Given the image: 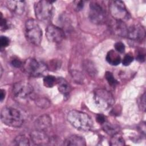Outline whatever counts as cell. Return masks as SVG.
<instances>
[{
	"mask_svg": "<svg viewBox=\"0 0 146 146\" xmlns=\"http://www.w3.org/2000/svg\"><path fill=\"white\" fill-rule=\"evenodd\" d=\"M14 144L16 145H29V139L24 135H20L17 136L14 139Z\"/></svg>",
	"mask_w": 146,
	"mask_h": 146,
	"instance_id": "20",
	"label": "cell"
},
{
	"mask_svg": "<svg viewBox=\"0 0 146 146\" xmlns=\"http://www.w3.org/2000/svg\"><path fill=\"white\" fill-rule=\"evenodd\" d=\"M8 29V24L6 19L2 17V14H1V30H6Z\"/></svg>",
	"mask_w": 146,
	"mask_h": 146,
	"instance_id": "29",
	"label": "cell"
},
{
	"mask_svg": "<svg viewBox=\"0 0 146 146\" xmlns=\"http://www.w3.org/2000/svg\"><path fill=\"white\" fill-rule=\"evenodd\" d=\"M46 35L48 40L53 43L60 42L65 36L63 30L54 25H49L47 27Z\"/></svg>",
	"mask_w": 146,
	"mask_h": 146,
	"instance_id": "10",
	"label": "cell"
},
{
	"mask_svg": "<svg viewBox=\"0 0 146 146\" xmlns=\"http://www.w3.org/2000/svg\"><path fill=\"white\" fill-rule=\"evenodd\" d=\"M57 83V78L52 75H47L43 78V84L45 87L51 88Z\"/></svg>",
	"mask_w": 146,
	"mask_h": 146,
	"instance_id": "21",
	"label": "cell"
},
{
	"mask_svg": "<svg viewBox=\"0 0 146 146\" xmlns=\"http://www.w3.org/2000/svg\"><path fill=\"white\" fill-rule=\"evenodd\" d=\"M145 36V30L140 25H133L127 27L126 37L136 40H143Z\"/></svg>",
	"mask_w": 146,
	"mask_h": 146,
	"instance_id": "11",
	"label": "cell"
},
{
	"mask_svg": "<svg viewBox=\"0 0 146 146\" xmlns=\"http://www.w3.org/2000/svg\"><path fill=\"white\" fill-rule=\"evenodd\" d=\"M31 139L35 145H46L50 142V139L46 133V132L36 129L31 132Z\"/></svg>",
	"mask_w": 146,
	"mask_h": 146,
	"instance_id": "14",
	"label": "cell"
},
{
	"mask_svg": "<svg viewBox=\"0 0 146 146\" xmlns=\"http://www.w3.org/2000/svg\"><path fill=\"white\" fill-rule=\"evenodd\" d=\"M11 65L13 66H14V67H16V68L20 67L22 65V62L20 60L18 59H13L11 60Z\"/></svg>",
	"mask_w": 146,
	"mask_h": 146,
	"instance_id": "31",
	"label": "cell"
},
{
	"mask_svg": "<svg viewBox=\"0 0 146 146\" xmlns=\"http://www.w3.org/2000/svg\"><path fill=\"white\" fill-rule=\"evenodd\" d=\"M25 35L27 40L35 46L40 44L42 38V31L34 19H29L25 23Z\"/></svg>",
	"mask_w": 146,
	"mask_h": 146,
	"instance_id": "3",
	"label": "cell"
},
{
	"mask_svg": "<svg viewBox=\"0 0 146 146\" xmlns=\"http://www.w3.org/2000/svg\"><path fill=\"white\" fill-rule=\"evenodd\" d=\"M35 103L39 107L45 109L47 108L50 106V101L44 98H39L35 100Z\"/></svg>",
	"mask_w": 146,
	"mask_h": 146,
	"instance_id": "23",
	"label": "cell"
},
{
	"mask_svg": "<svg viewBox=\"0 0 146 146\" xmlns=\"http://www.w3.org/2000/svg\"><path fill=\"white\" fill-rule=\"evenodd\" d=\"M26 74L33 77H39L47 71V66L42 61L33 58L27 59L23 64Z\"/></svg>",
	"mask_w": 146,
	"mask_h": 146,
	"instance_id": "4",
	"label": "cell"
},
{
	"mask_svg": "<svg viewBox=\"0 0 146 146\" xmlns=\"http://www.w3.org/2000/svg\"><path fill=\"white\" fill-rule=\"evenodd\" d=\"M75 3H76L75 4V7L77 11H79L83 9L84 6V1H76Z\"/></svg>",
	"mask_w": 146,
	"mask_h": 146,
	"instance_id": "33",
	"label": "cell"
},
{
	"mask_svg": "<svg viewBox=\"0 0 146 146\" xmlns=\"http://www.w3.org/2000/svg\"><path fill=\"white\" fill-rule=\"evenodd\" d=\"M124 144L125 141L124 139L118 133L112 135L110 140L111 145H124Z\"/></svg>",
	"mask_w": 146,
	"mask_h": 146,
	"instance_id": "22",
	"label": "cell"
},
{
	"mask_svg": "<svg viewBox=\"0 0 146 146\" xmlns=\"http://www.w3.org/2000/svg\"><path fill=\"white\" fill-rule=\"evenodd\" d=\"M140 109L143 111H145V93H144L140 99Z\"/></svg>",
	"mask_w": 146,
	"mask_h": 146,
	"instance_id": "30",
	"label": "cell"
},
{
	"mask_svg": "<svg viewBox=\"0 0 146 146\" xmlns=\"http://www.w3.org/2000/svg\"><path fill=\"white\" fill-rule=\"evenodd\" d=\"M6 6L11 12L17 15L23 14L26 10V3L23 1H7Z\"/></svg>",
	"mask_w": 146,
	"mask_h": 146,
	"instance_id": "12",
	"label": "cell"
},
{
	"mask_svg": "<svg viewBox=\"0 0 146 146\" xmlns=\"http://www.w3.org/2000/svg\"><path fill=\"white\" fill-rule=\"evenodd\" d=\"M34 11L36 18L40 21H49L54 13V7L52 2L39 1L34 5Z\"/></svg>",
	"mask_w": 146,
	"mask_h": 146,
	"instance_id": "6",
	"label": "cell"
},
{
	"mask_svg": "<svg viewBox=\"0 0 146 146\" xmlns=\"http://www.w3.org/2000/svg\"><path fill=\"white\" fill-rule=\"evenodd\" d=\"M133 60V58L132 55L129 54H126L124 57L123 58V59L122 60V63L124 66H127L129 65Z\"/></svg>",
	"mask_w": 146,
	"mask_h": 146,
	"instance_id": "26",
	"label": "cell"
},
{
	"mask_svg": "<svg viewBox=\"0 0 146 146\" xmlns=\"http://www.w3.org/2000/svg\"><path fill=\"white\" fill-rule=\"evenodd\" d=\"M5 95H6V92L3 89H1V95H0V98H1V101L2 102L3 100L4 99V98H5Z\"/></svg>",
	"mask_w": 146,
	"mask_h": 146,
	"instance_id": "36",
	"label": "cell"
},
{
	"mask_svg": "<svg viewBox=\"0 0 146 146\" xmlns=\"http://www.w3.org/2000/svg\"><path fill=\"white\" fill-rule=\"evenodd\" d=\"M67 119L71 125L79 131H88L93 125L91 117L87 113L80 111H70L67 114Z\"/></svg>",
	"mask_w": 146,
	"mask_h": 146,
	"instance_id": "1",
	"label": "cell"
},
{
	"mask_svg": "<svg viewBox=\"0 0 146 146\" xmlns=\"http://www.w3.org/2000/svg\"><path fill=\"white\" fill-rule=\"evenodd\" d=\"M64 145H76L83 146L86 145V140L84 137L79 135H71L68 136L63 142Z\"/></svg>",
	"mask_w": 146,
	"mask_h": 146,
	"instance_id": "16",
	"label": "cell"
},
{
	"mask_svg": "<svg viewBox=\"0 0 146 146\" xmlns=\"http://www.w3.org/2000/svg\"><path fill=\"white\" fill-rule=\"evenodd\" d=\"M109 10L115 20L124 22L129 18L124 3L121 1H111L109 3Z\"/></svg>",
	"mask_w": 146,
	"mask_h": 146,
	"instance_id": "7",
	"label": "cell"
},
{
	"mask_svg": "<svg viewBox=\"0 0 146 146\" xmlns=\"http://www.w3.org/2000/svg\"><path fill=\"white\" fill-rule=\"evenodd\" d=\"M89 18L93 23L101 25L104 23L106 14L104 9L97 2H91L90 4Z\"/></svg>",
	"mask_w": 146,
	"mask_h": 146,
	"instance_id": "8",
	"label": "cell"
},
{
	"mask_svg": "<svg viewBox=\"0 0 146 146\" xmlns=\"http://www.w3.org/2000/svg\"><path fill=\"white\" fill-rule=\"evenodd\" d=\"M94 101L98 108L105 111L112 106L114 98L109 91L104 89H98L94 92Z\"/></svg>",
	"mask_w": 146,
	"mask_h": 146,
	"instance_id": "5",
	"label": "cell"
},
{
	"mask_svg": "<svg viewBox=\"0 0 146 146\" xmlns=\"http://www.w3.org/2000/svg\"><path fill=\"white\" fill-rule=\"evenodd\" d=\"M104 131L108 135L111 136L119 132V127L115 125L111 124L107 122V121L102 124Z\"/></svg>",
	"mask_w": 146,
	"mask_h": 146,
	"instance_id": "19",
	"label": "cell"
},
{
	"mask_svg": "<svg viewBox=\"0 0 146 146\" xmlns=\"http://www.w3.org/2000/svg\"><path fill=\"white\" fill-rule=\"evenodd\" d=\"M56 84L59 91L64 96H67L69 94L71 91V87L66 79L62 78H57Z\"/></svg>",
	"mask_w": 146,
	"mask_h": 146,
	"instance_id": "17",
	"label": "cell"
},
{
	"mask_svg": "<svg viewBox=\"0 0 146 146\" xmlns=\"http://www.w3.org/2000/svg\"><path fill=\"white\" fill-rule=\"evenodd\" d=\"M84 66L86 71H87L89 74H90L91 75H93L96 74V70L94 67L93 63H92V62L86 61V63H84Z\"/></svg>",
	"mask_w": 146,
	"mask_h": 146,
	"instance_id": "25",
	"label": "cell"
},
{
	"mask_svg": "<svg viewBox=\"0 0 146 146\" xmlns=\"http://www.w3.org/2000/svg\"><path fill=\"white\" fill-rule=\"evenodd\" d=\"M96 120H97V121L100 124H103V123H104L106 121V117L102 115V114H99L97 115L96 116Z\"/></svg>",
	"mask_w": 146,
	"mask_h": 146,
	"instance_id": "34",
	"label": "cell"
},
{
	"mask_svg": "<svg viewBox=\"0 0 146 146\" xmlns=\"http://www.w3.org/2000/svg\"><path fill=\"white\" fill-rule=\"evenodd\" d=\"M115 48L116 52L119 53H123L125 51V46L124 44L120 42H116L115 44Z\"/></svg>",
	"mask_w": 146,
	"mask_h": 146,
	"instance_id": "28",
	"label": "cell"
},
{
	"mask_svg": "<svg viewBox=\"0 0 146 146\" xmlns=\"http://www.w3.org/2000/svg\"><path fill=\"white\" fill-rule=\"evenodd\" d=\"M127 26L124 22L115 20L111 25L112 31L117 35L126 37Z\"/></svg>",
	"mask_w": 146,
	"mask_h": 146,
	"instance_id": "15",
	"label": "cell"
},
{
	"mask_svg": "<svg viewBox=\"0 0 146 146\" xmlns=\"http://www.w3.org/2000/svg\"><path fill=\"white\" fill-rule=\"evenodd\" d=\"M136 59L140 62H144L145 60V54L142 52H139L136 56Z\"/></svg>",
	"mask_w": 146,
	"mask_h": 146,
	"instance_id": "35",
	"label": "cell"
},
{
	"mask_svg": "<svg viewBox=\"0 0 146 146\" xmlns=\"http://www.w3.org/2000/svg\"><path fill=\"white\" fill-rule=\"evenodd\" d=\"M2 121L9 127L18 128L23 123V119L21 112L12 107H4L1 112Z\"/></svg>",
	"mask_w": 146,
	"mask_h": 146,
	"instance_id": "2",
	"label": "cell"
},
{
	"mask_svg": "<svg viewBox=\"0 0 146 146\" xmlns=\"http://www.w3.org/2000/svg\"><path fill=\"white\" fill-rule=\"evenodd\" d=\"M105 78L108 84L111 86H115L117 84V81L113 76L112 73L110 71H107L105 73Z\"/></svg>",
	"mask_w": 146,
	"mask_h": 146,
	"instance_id": "24",
	"label": "cell"
},
{
	"mask_svg": "<svg viewBox=\"0 0 146 146\" xmlns=\"http://www.w3.org/2000/svg\"><path fill=\"white\" fill-rule=\"evenodd\" d=\"M72 77H74V78L75 79H76V81L78 82H80L83 80V77H82V75L80 74V72H72Z\"/></svg>",
	"mask_w": 146,
	"mask_h": 146,
	"instance_id": "32",
	"label": "cell"
},
{
	"mask_svg": "<svg viewBox=\"0 0 146 146\" xmlns=\"http://www.w3.org/2000/svg\"><path fill=\"white\" fill-rule=\"evenodd\" d=\"M106 60L112 66H117L120 63L121 58L117 54V52L111 50L107 54Z\"/></svg>",
	"mask_w": 146,
	"mask_h": 146,
	"instance_id": "18",
	"label": "cell"
},
{
	"mask_svg": "<svg viewBox=\"0 0 146 146\" xmlns=\"http://www.w3.org/2000/svg\"><path fill=\"white\" fill-rule=\"evenodd\" d=\"M13 92L18 98H26L33 93V87L27 82H18L13 85Z\"/></svg>",
	"mask_w": 146,
	"mask_h": 146,
	"instance_id": "9",
	"label": "cell"
},
{
	"mask_svg": "<svg viewBox=\"0 0 146 146\" xmlns=\"http://www.w3.org/2000/svg\"><path fill=\"white\" fill-rule=\"evenodd\" d=\"M10 44V39L6 36H1L0 38V46L1 48H5Z\"/></svg>",
	"mask_w": 146,
	"mask_h": 146,
	"instance_id": "27",
	"label": "cell"
},
{
	"mask_svg": "<svg viewBox=\"0 0 146 146\" xmlns=\"http://www.w3.org/2000/svg\"><path fill=\"white\" fill-rule=\"evenodd\" d=\"M35 129L46 132L51 126V119L47 114L43 115L38 117L34 122Z\"/></svg>",
	"mask_w": 146,
	"mask_h": 146,
	"instance_id": "13",
	"label": "cell"
}]
</instances>
